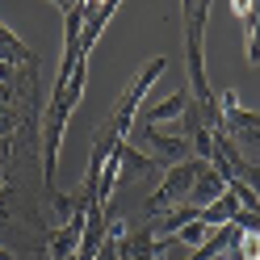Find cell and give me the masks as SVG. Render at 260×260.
Returning a JSON list of instances; mask_svg holds the SVG:
<instances>
[{"mask_svg": "<svg viewBox=\"0 0 260 260\" xmlns=\"http://www.w3.org/2000/svg\"><path fill=\"white\" fill-rule=\"evenodd\" d=\"M139 143L147 151H155L159 164H181V159H193V143L185 135H164L159 126H139Z\"/></svg>", "mask_w": 260, "mask_h": 260, "instance_id": "277c9868", "label": "cell"}, {"mask_svg": "<svg viewBox=\"0 0 260 260\" xmlns=\"http://www.w3.org/2000/svg\"><path fill=\"white\" fill-rule=\"evenodd\" d=\"M164 68H168V59H164V55L147 59V68H143V72L126 84V92L113 101V113L105 118V126H96V135H92V139H101L105 147H118V143H126V139H130V130H135V122H139V101L147 96V88L155 84V80L164 76Z\"/></svg>", "mask_w": 260, "mask_h": 260, "instance_id": "7a4b0ae2", "label": "cell"}, {"mask_svg": "<svg viewBox=\"0 0 260 260\" xmlns=\"http://www.w3.org/2000/svg\"><path fill=\"white\" fill-rule=\"evenodd\" d=\"M0 260H13V252H9V248H0Z\"/></svg>", "mask_w": 260, "mask_h": 260, "instance_id": "7c38bea8", "label": "cell"}, {"mask_svg": "<svg viewBox=\"0 0 260 260\" xmlns=\"http://www.w3.org/2000/svg\"><path fill=\"white\" fill-rule=\"evenodd\" d=\"M231 13H235L243 25H248V21L256 17V0H231Z\"/></svg>", "mask_w": 260, "mask_h": 260, "instance_id": "8fae6325", "label": "cell"}, {"mask_svg": "<svg viewBox=\"0 0 260 260\" xmlns=\"http://www.w3.org/2000/svg\"><path fill=\"white\" fill-rule=\"evenodd\" d=\"M206 159H181V164H168L164 176H159V185L155 193L147 198V214H159V210H168V206H185L189 202V189L193 181H198V172H202Z\"/></svg>", "mask_w": 260, "mask_h": 260, "instance_id": "3957f363", "label": "cell"}, {"mask_svg": "<svg viewBox=\"0 0 260 260\" xmlns=\"http://www.w3.org/2000/svg\"><path fill=\"white\" fill-rule=\"evenodd\" d=\"M235 214H239V202H235V193H222V198H218V202H210V206L202 210L198 218H202L206 226H226Z\"/></svg>", "mask_w": 260, "mask_h": 260, "instance_id": "ba28073f", "label": "cell"}, {"mask_svg": "<svg viewBox=\"0 0 260 260\" xmlns=\"http://www.w3.org/2000/svg\"><path fill=\"white\" fill-rule=\"evenodd\" d=\"M248 63H260V0H256V17L248 21Z\"/></svg>", "mask_w": 260, "mask_h": 260, "instance_id": "30bf717a", "label": "cell"}, {"mask_svg": "<svg viewBox=\"0 0 260 260\" xmlns=\"http://www.w3.org/2000/svg\"><path fill=\"white\" fill-rule=\"evenodd\" d=\"M185 105H189V88H181V92H172L168 101L151 105L147 113H143V126H159V122H168V118H181Z\"/></svg>", "mask_w": 260, "mask_h": 260, "instance_id": "52a82bcc", "label": "cell"}, {"mask_svg": "<svg viewBox=\"0 0 260 260\" xmlns=\"http://www.w3.org/2000/svg\"><path fill=\"white\" fill-rule=\"evenodd\" d=\"M84 80H88V59H80L72 68L68 84H55L51 105L42 113V189H55V164H59V147H63V130H68L72 109L84 96Z\"/></svg>", "mask_w": 260, "mask_h": 260, "instance_id": "6da1fadb", "label": "cell"}, {"mask_svg": "<svg viewBox=\"0 0 260 260\" xmlns=\"http://www.w3.org/2000/svg\"><path fill=\"white\" fill-rule=\"evenodd\" d=\"M226 193V181L218 176V168L214 164H202V172H198V181H193V189H189V206H198V210H206L210 202H218Z\"/></svg>", "mask_w": 260, "mask_h": 260, "instance_id": "8992f818", "label": "cell"}, {"mask_svg": "<svg viewBox=\"0 0 260 260\" xmlns=\"http://www.w3.org/2000/svg\"><path fill=\"white\" fill-rule=\"evenodd\" d=\"M164 252L168 248L155 239V231H151L147 218L139 222V231H126L122 243H118V260H155V256H164Z\"/></svg>", "mask_w": 260, "mask_h": 260, "instance_id": "5b68a950", "label": "cell"}, {"mask_svg": "<svg viewBox=\"0 0 260 260\" xmlns=\"http://www.w3.org/2000/svg\"><path fill=\"white\" fill-rule=\"evenodd\" d=\"M210 235H214V226H206L202 218H193V222H185L181 231H176V239H181V243H189V248H198V243H206Z\"/></svg>", "mask_w": 260, "mask_h": 260, "instance_id": "9c48e42d", "label": "cell"}]
</instances>
